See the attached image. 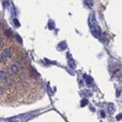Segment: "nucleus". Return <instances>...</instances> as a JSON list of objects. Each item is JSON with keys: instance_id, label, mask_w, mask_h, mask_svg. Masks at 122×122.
I'll list each match as a JSON object with an SVG mask.
<instances>
[{"instance_id": "4", "label": "nucleus", "mask_w": 122, "mask_h": 122, "mask_svg": "<svg viewBox=\"0 0 122 122\" xmlns=\"http://www.w3.org/2000/svg\"><path fill=\"white\" fill-rule=\"evenodd\" d=\"M6 78H7L6 72H5V71H0V82H1V81H3V80H5Z\"/></svg>"}, {"instance_id": "1", "label": "nucleus", "mask_w": 122, "mask_h": 122, "mask_svg": "<svg viewBox=\"0 0 122 122\" xmlns=\"http://www.w3.org/2000/svg\"><path fill=\"white\" fill-rule=\"evenodd\" d=\"M89 25H90V28H91L92 34L94 35V37L96 38H100L102 32H101V28L97 23V20L95 19V17L93 15L90 16L89 18Z\"/></svg>"}, {"instance_id": "3", "label": "nucleus", "mask_w": 122, "mask_h": 122, "mask_svg": "<svg viewBox=\"0 0 122 122\" xmlns=\"http://www.w3.org/2000/svg\"><path fill=\"white\" fill-rule=\"evenodd\" d=\"M10 71L12 72V73H18L19 72V67L16 65V64H12V65H10Z\"/></svg>"}, {"instance_id": "2", "label": "nucleus", "mask_w": 122, "mask_h": 122, "mask_svg": "<svg viewBox=\"0 0 122 122\" xmlns=\"http://www.w3.org/2000/svg\"><path fill=\"white\" fill-rule=\"evenodd\" d=\"M11 56V50L10 48H6L1 54H0V61L5 62Z\"/></svg>"}, {"instance_id": "6", "label": "nucleus", "mask_w": 122, "mask_h": 122, "mask_svg": "<svg viewBox=\"0 0 122 122\" xmlns=\"http://www.w3.org/2000/svg\"><path fill=\"white\" fill-rule=\"evenodd\" d=\"M117 120L122 119V114H119V115H117Z\"/></svg>"}, {"instance_id": "5", "label": "nucleus", "mask_w": 122, "mask_h": 122, "mask_svg": "<svg viewBox=\"0 0 122 122\" xmlns=\"http://www.w3.org/2000/svg\"><path fill=\"white\" fill-rule=\"evenodd\" d=\"M5 81H6V84H7L8 86H11V85L13 84L12 79H10V78H9V77H7V78L5 79Z\"/></svg>"}]
</instances>
